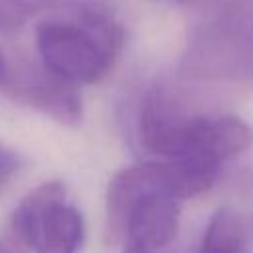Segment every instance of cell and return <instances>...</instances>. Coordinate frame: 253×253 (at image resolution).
I'll list each match as a JSON object with an SVG mask.
<instances>
[{"label":"cell","mask_w":253,"mask_h":253,"mask_svg":"<svg viewBox=\"0 0 253 253\" xmlns=\"http://www.w3.org/2000/svg\"><path fill=\"white\" fill-rule=\"evenodd\" d=\"M136 136L160 162L210 174L253 144V128L233 115L188 111L166 87H150L138 103Z\"/></svg>","instance_id":"6da1fadb"},{"label":"cell","mask_w":253,"mask_h":253,"mask_svg":"<svg viewBox=\"0 0 253 253\" xmlns=\"http://www.w3.org/2000/svg\"><path fill=\"white\" fill-rule=\"evenodd\" d=\"M40 61L75 87L99 83L123 47V26L99 0H59L36 24Z\"/></svg>","instance_id":"7a4b0ae2"},{"label":"cell","mask_w":253,"mask_h":253,"mask_svg":"<svg viewBox=\"0 0 253 253\" xmlns=\"http://www.w3.org/2000/svg\"><path fill=\"white\" fill-rule=\"evenodd\" d=\"M182 202L164 162L123 168L107 188L105 229L109 241H121L123 249L160 253L178 233Z\"/></svg>","instance_id":"3957f363"},{"label":"cell","mask_w":253,"mask_h":253,"mask_svg":"<svg viewBox=\"0 0 253 253\" xmlns=\"http://www.w3.org/2000/svg\"><path fill=\"white\" fill-rule=\"evenodd\" d=\"M180 67L196 79L253 85V6H210L188 32Z\"/></svg>","instance_id":"277c9868"},{"label":"cell","mask_w":253,"mask_h":253,"mask_svg":"<svg viewBox=\"0 0 253 253\" xmlns=\"http://www.w3.org/2000/svg\"><path fill=\"white\" fill-rule=\"evenodd\" d=\"M6 233L28 253H79L85 221L81 211L67 202V186L49 180L18 202Z\"/></svg>","instance_id":"5b68a950"},{"label":"cell","mask_w":253,"mask_h":253,"mask_svg":"<svg viewBox=\"0 0 253 253\" xmlns=\"http://www.w3.org/2000/svg\"><path fill=\"white\" fill-rule=\"evenodd\" d=\"M2 91L65 126H75L83 117L79 87L49 71L42 61L8 63L0 81Z\"/></svg>","instance_id":"8992f818"},{"label":"cell","mask_w":253,"mask_h":253,"mask_svg":"<svg viewBox=\"0 0 253 253\" xmlns=\"http://www.w3.org/2000/svg\"><path fill=\"white\" fill-rule=\"evenodd\" d=\"M196 253H247V229L233 208H219L210 217Z\"/></svg>","instance_id":"52a82bcc"},{"label":"cell","mask_w":253,"mask_h":253,"mask_svg":"<svg viewBox=\"0 0 253 253\" xmlns=\"http://www.w3.org/2000/svg\"><path fill=\"white\" fill-rule=\"evenodd\" d=\"M59 0H0V34H18L32 18L51 10Z\"/></svg>","instance_id":"ba28073f"},{"label":"cell","mask_w":253,"mask_h":253,"mask_svg":"<svg viewBox=\"0 0 253 253\" xmlns=\"http://www.w3.org/2000/svg\"><path fill=\"white\" fill-rule=\"evenodd\" d=\"M22 164L24 160L16 150L0 144V192L16 178V174L22 170Z\"/></svg>","instance_id":"9c48e42d"},{"label":"cell","mask_w":253,"mask_h":253,"mask_svg":"<svg viewBox=\"0 0 253 253\" xmlns=\"http://www.w3.org/2000/svg\"><path fill=\"white\" fill-rule=\"evenodd\" d=\"M0 253H28V251L22 249V247L4 231V235H0Z\"/></svg>","instance_id":"30bf717a"},{"label":"cell","mask_w":253,"mask_h":253,"mask_svg":"<svg viewBox=\"0 0 253 253\" xmlns=\"http://www.w3.org/2000/svg\"><path fill=\"white\" fill-rule=\"evenodd\" d=\"M6 59L2 57V53H0V81H2V77H4V71H6Z\"/></svg>","instance_id":"8fae6325"},{"label":"cell","mask_w":253,"mask_h":253,"mask_svg":"<svg viewBox=\"0 0 253 253\" xmlns=\"http://www.w3.org/2000/svg\"><path fill=\"white\" fill-rule=\"evenodd\" d=\"M123 253H152V251H142V249H130V247H125Z\"/></svg>","instance_id":"7c38bea8"},{"label":"cell","mask_w":253,"mask_h":253,"mask_svg":"<svg viewBox=\"0 0 253 253\" xmlns=\"http://www.w3.org/2000/svg\"><path fill=\"white\" fill-rule=\"evenodd\" d=\"M166 2H174V4H194L198 0H166Z\"/></svg>","instance_id":"4fadbf2b"}]
</instances>
